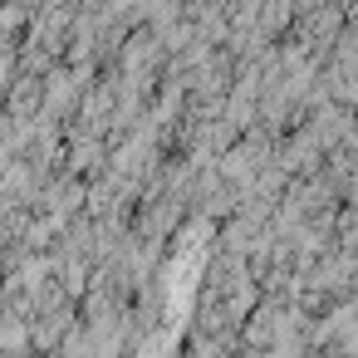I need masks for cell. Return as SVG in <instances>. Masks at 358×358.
Returning a JSON list of instances; mask_svg holds the SVG:
<instances>
[{
  "label": "cell",
  "instance_id": "obj_1",
  "mask_svg": "<svg viewBox=\"0 0 358 358\" xmlns=\"http://www.w3.org/2000/svg\"><path fill=\"white\" fill-rule=\"evenodd\" d=\"M187 358H192V353H187Z\"/></svg>",
  "mask_w": 358,
  "mask_h": 358
}]
</instances>
